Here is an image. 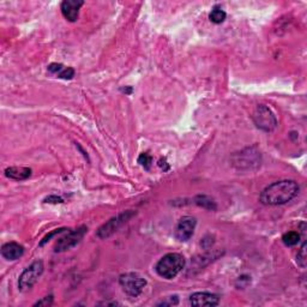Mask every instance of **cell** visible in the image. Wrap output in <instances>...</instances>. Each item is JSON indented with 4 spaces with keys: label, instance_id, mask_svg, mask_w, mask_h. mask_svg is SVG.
<instances>
[{
    "label": "cell",
    "instance_id": "ba28073f",
    "mask_svg": "<svg viewBox=\"0 0 307 307\" xmlns=\"http://www.w3.org/2000/svg\"><path fill=\"white\" fill-rule=\"evenodd\" d=\"M86 232H88V228H86L85 226H82L75 230H71L69 234H66L65 236H63V238L58 240L56 246H54V251L64 252L73 248L81 242V240L84 238Z\"/></svg>",
    "mask_w": 307,
    "mask_h": 307
},
{
    "label": "cell",
    "instance_id": "4fadbf2b",
    "mask_svg": "<svg viewBox=\"0 0 307 307\" xmlns=\"http://www.w3.org/2000/svg\"><path fill=\"white\" fill-rule=\"evenodd\" d=\"M5 175L12 180H25L31 175V169L28 167H9L5 169Z\"/></svg>",
    "mask_w": 307,
    "mask_h": 307
},
{
    "label": "cell",
    "instance_id": "7a4b0ae2",
    "mask_svg": "<svg viewBox=\"0 0 307 307\" xmlns=\"http://www.w3.org/2000/svg\"><path fill=\"white\" fill-rule=\"evenodd\" d=\"M185 258L180 253H168L160 259L156 264L155 270L159 276L166 280H172L177 277L179 273H181L185 268Z\"/></svg>",
    "mask_w": 307,
    "mask_h": 307
},
{
    "label": "cell",
    "instance_id": "5bb4252c",
    "mask_svg": "<svg viewBox=\"0 0 307 307\" xmlns=\"http://www.w3.org/2000/svg\"><path fill=\"white\" fill-rule=\"evenodd\" d=\"M194 203L204 209L208 210H216V203L208 196H197L194 198Z\"/></svg>",
    "mask_w": 307,
    "mask_h": 307
},
{
    "label": "cell",
    "instance_id": "7c38bea8",
    "mask_svg": "<svg viewBox=\"0 0 307 307\" xmlns=\"http://www.w3.org/2000/svg\"><path fill=\"white\" fill-rule=\"evenodd\" d=\"M24 253V247L17 242H8L3 245L2 255L8 261H16L19 259Z\"/></svg>",
    "mask_w": 307,
    "mask_h": 307
},
{
    "label": "cell",
    "instance_id": "9a60e30c",
    "mask_svg": "<svg viewBox=\"0 0 307 307\" xmlns=\"http://www.w3.org/2000/svg\"><path fill=\"white\" fill-rule=\"evenodd\" d=\"M226 17H227L226 12L223 11V10L219 9V8L214 9L213 11L210 12V15H209V19H210L211 22H213V23H215V24L223 23V22H225Z\"/></svg>",
    "mask_w": 307,
    "mask_h": 307
},
{
    "label": "cell",
    "instance_id": "603a6c76",
    "mask_svg": "<svg viewBox=\"0 0 307 307\" xmlns=\"http://www.w3.org/2000/svg\"><path fill=\"white\" fill-rule=\"evenodd\" d=\"M53 305V296L49 295V296H44L42 297L41 300H38V301L35 303V306H52Z\"/></svg>",
    "mask_w": 307,
    "mask_h": 307
},
{
    "label": "cell",
    "instance_id": "2e32d148",
    "mask_svg": "<svg viewBox=\"0 0 307 307\" xmlns=\"http://www.w3.org/2000/svg\"><path fill=\"white\" fill-rule=\"evenodd\" d=\"M282 241L286 246H295L300 241V234L297 232H288L282 236Z\"/></svg>",
    "mask_w": 307,
    "mask_h": 307
},
{
    "label": "cell",
    "instance_id": "7402d4cb",
    "mask_svg": "<svg viewBox=\"0 0 307 307\" xmlns=\"http://www.w3.org/2000/svg\"><path fill=\"white\" fill-rule=\"evenodd\" d=\"M64 65H62V64H50L49 66H48V71H49L50 73H53V75H59L60 72L63 71L64 69Z\"/></svg>",
    "mask_w": 307,
    "mask_h": 307
},
{
    "label": "cell",
    "instance_id": "6da1fadb",
    "mask_svg": "<svg viewBox=\"0 0 307 307\" xmlns=\"http://www.w3.org/2000/svg\"><path fill=\"white\" fill-rule=\"evenodd\" d=\"M299 193V185L294 180L273 182L262 191L259 200L264 206H282L294 199Z\"/></svg>",
    "mask_w": 307,
    "mask_h": 307
},
{
    "label": "cell",
    "instance_id": "8992f818",
    "mask_svg": "<svg viewBox=\"0 0 307 307\" xmlns=\"http://www.w3.org/2000/svg\"><path fill=\"white\" fill-rule=\"evenodd\" d=\"M119 284L129 296L137 297L140 295L146 286L145 278L136 273H126L119 277Z\"/></svg>",
    "mask_w": 307,
    "mask_h": 307
},
{
    "label": "cell",
    "instance_id": "d6986e66",
    "mask_svg": "<svg viewBox=\"0 0 307 307\" xmlns=\"http://www.w3.org/2000/svg\"><path fill=\"white\" fill-rule=\"evenodd\" d=\"M179 303V299L177 295L174 296H168L165 300H162L161 302L158 303V306H175Z\"/></svg>",
    "mask_w": 307,
    "mask_h": 307
},
{
    "label": "cell",
    "instance_id": "e0dca14e",
    "mask_svg": "<svg viewBox=\"0 0 307 307\" xmlns=\"http://www.w3.org/2000/svg\"><path fill=\"white\" fill-rule=\"evenodd\" d=\"M296 263L299 267H301L302 269L306 268V263H307V254H306V242H303L301 248L299 249V252H297L296 255Z\"/></svg>",
    "mask_w": 307,
    "mask_h": 307
},
{
    "label": "cell",
    "instance_id": "9c48e42d",
    "mask_svg": "<svg viewBox=\"0 0 307 307\" xmlns=\"http://www.w3.org/2000/svg\"><path fill=\"white\" fill-rule=\"evenodd\" d=\"M197 221L192 216H184L179 220L177 227H175V238L179 241H188L193 235L194 228H196Z\"/></svg>",
    "mask_w": 307,
    "mask_h": 307
},
{
    "label": "cell",
    "instance_id": "5b68a950",
    "mask_svg": "<svg viewBox=\"0 0 307 307\" xmlns=\"http://www.w3.org/2000/svg\"><path fill=\"white\" fill-rule=\"evenodd\" d=\"M252 119L255 126L264 132H271L277 127V119L274 112L264 105L257 106L252 114Z\"/></svg>",
    "mask_w": 307,
    "mask_h": 307
},
{
    "label": "cell",
    "instance_id": "52a82bcc",
    "mask_svg": "<svg viewBox=\"0 0 307 307\" xmlns=\"http://www.w3.org/2000/svg\"><path fill=\"white\" fill-rule=\"evenodd\" d=\"M43 263L41 261L34 262L33 264L29 265L25 270L22 273L18 280V289L21 292H28L30 290L35 283L37 282L38 278L43 274Z\"/></svg>",
    "mask_w": 307,
    "mask_h": 307
},
{
    "label": "cell",
    "instance_id": "ac0fdd59",
    "mask_svg": "<svg viewBox=\"0 0 307 307\" xmlns=\"http://www.w3.org/2000/svg\"><path fill=\"white\" fill-rule=\"evenodd\" d=\"M138 163L140 166H143L145 169H149L152 163V158L149 155V154H142V155L138 158Z\"/></svg>",
    "mask_w": 307,
    "mask_h": 307
},
{
    "label": "cell",
    "instance_id": "277c9868",
    "mask_svg": "<svg viewBox=\"0 0 307 307\" xmlns=\"http://www.w3.org/2000/svg\"><path fill=\"white\" fill-rule=\"evenodd\" d=\"M233 165L239 171H251L261 166V152L255 148H246L233 156Z\"/></svg>",
    "mask_w": 307,
    "mask_h": 307
},
{
    "label": "cell",
    "instance_id": "44dd1931",
    "mask_svg": "<svg viewBox=\"0 0 307 307\" xmlns=\"http://www.w3.org/2000/svg\"><path fill=\"white\" fill-rule=\"evenodd\" d=\"M65 230H69V229H66V228H59V229H56V230H53V232H50L49 234H47L46 236H44V238L42 239V241L40 242V246H43L44 244H46V242H48L49 241L50 239L53 238V236H56L57 234H60V233H63V232H65Z\"/></svg>",
    "mask_w": 307,
    "mask_h": 307
},
{
    "label": "cell",
    "instance_id": "30bf717a",
    "mask_svg": "<svg viewBox=\"0 0 307 307\" xmlns=\"http://www.w3.org/2000/svg\"><path fill=\"white\" fill-rule=\"evenodd\" d=\"M190 303L194 307H203V306H217L220 303V297L216 294L207 293V292H198L192 294L190 296Z\"/></svg>",
    "mask_w": 307,
    "mask_h": 307
},
{
    "label": "cell",
    "instance_id": "3957f363",
    "mask_svg": "<svg viewBox=\"0 0 307 307\" xmlns=\"http://www.w3.org/2000/svg\"><path fill=\"white\" fill-rule=\"evenodd\" d=\"M133 216H136V211L127 210L119 214V215H117L115 217H112L110 221H107V222L104 223V225L97 229L96 236L101 240L110 238V236L113 235L114 233H117L118 230L125 225V223L129 222Z\"/></svg>",
    "mask_w": 307,
    "mask_h": 307
},
{
    "label": "cell",
    "instance_id": "cb8c5ba5",
    "mask_svg": "<svg viewBox=\"0 0 307 307\" xmlns=\"http://www.w3.org/2000/svg\"><path fill=\"white\" fill-rule=\"evenodd\" d=\"M44 203H53V204L64 203V199H63V198L58 197V196H49V197H47L46 199H44Z\"/></svg>",
    "mask_w": 307,
    "mask_h": 307
},
{
    "label": "cell",
    "instance_id": "8fae6325",
    "mask_svg": "<svg viewBox=\"0 0 307 307\" xmlns=\"http://www.w3.org/2000/svg\"><path fill=\"white\" fill-rule=\"evenodd\" d=\"M84 4L82 0H65L62 3V12L63 16L69 22H76L78 19L79 10Z\"/></svg>",
    "mask_w": 307,
    "mask_h": 307
},
{
    "label": "cell",
    "instance_id": "ffe728a7",
    "mask_svg": "<svg viewBox=\"0 0 307 307\" xmlns=\"http://www.w3.org/2000/svg\"><path fill=\"white\" fill-rule=\"evenodd\" d=\"M73 76H75V70L71 69V67H64L63 71L58 75L59 78L63 79H72Z\"/></svg>",
    "mask_w": 307,
    "mask_h": 307
}]
</instances>
